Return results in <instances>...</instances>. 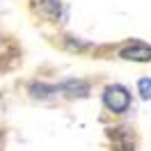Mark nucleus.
<instances>
[{"label": "nucleus", "mask_w": 151, "mask_h": 151, "mask_svg": "<svg viewBox=\"0 0 151 151\" xmlns=\"http://www.w3.org/2000/svg\"><path fill=\"white\" fill-rule=\"evenodd\" d=\"M108 135H110V142H112V151H133V147H135L133 133L128 128H124V126L110 128Z\"/></svg>", "instance_id": "f03ea898"}, {"label": "nucleus", "mask_w": 151, "mask_h": 151, "mask_svg": "<svg viewBox=\"0 0 151 151\" xmlns=\"http://www.w3.org/2000/svg\"><path fill=\"white\" fill-rule=\"evenodd\" d=\"M137 89H140L142 99H147V101L151 99V80H149V78H142L140 83H137Z\"/></svg>", "instance_id": "39448f33"}, {"label": "nucleus", "mask_w": 151, "mask_h": 151, "mask_svg": "<svg viewBox=\"0 0 151 151\" xmlns=\"http://www.w3.org/2000/svg\"><path fill=\"white\" fill-rule=\"evenodd\" d=\"M103 105L114 114H122L131 108V92L124 85H108L103 89Z\"/></svg>", "instance_id": "f257e3e1"}, {"label": "nucleus", "mask_w": 151, "mask_h": 151, "mask_svg": "<svg viewBox=\"0 0 151 151\" xmlns=\"http://www.w3.org/2000/svg\"><path fill=\"white\" fill-rule=\"evenodd\" d=\"M119 55L124 60H131V62H151V46L144 41H133L131 46L122 48Z\"/></svg>", "instance_id": "7ed1b4c3"}, {"label": "nucleus", "mask_w": 151, "mask_h": 151, "mask_svg": "<svg viewBox=\"0 0 151 151\" xmlns=\"http://www.w3.org/2000/svg\"><path fill=\"white\" fill-rule=\"evenodd\" d=\"M57 92H64L69 96H85L89 92V85L85 80H66V83H62L57 87L53 85V94H57Z\"/></svg>", "instance_id": "20e7f679"}]
</instances>
